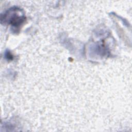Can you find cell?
<instances>
[{
	"label": "cell",
	"instance_id": "6da1fadb",
	"mask_svg": "<svg viewBox=\"0 0 132 132\" xmlns=\"http://www.w3.org/2000/svg\"><path fill=\"white\" fill-rule=\"evenodd\" d=\"M26 18L24 12L18 7L10 8L1 16V22L7 23L14 27H19Z\"/></svg>",
	"mask_w": 132,
	"mask_h": 132
}]
</instances>
